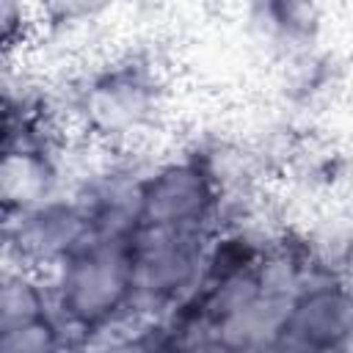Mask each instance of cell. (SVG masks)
I'll use <instances>...</instances> for the list:
<instances>
[{"instance_id":"obj_11","label":"cell","mask_w":353,"mask_h":353,"mask_svg":"<svg viewBox=\"0 0 353 353\" xmlns=\"http://www.w3.org/2000/svg\"><path fill=\"white\" fill-rule=\"evenodd\" d=\"M69 334L55 314L0 331V353H61Z\"/></svg>"},{"instance_id":"obj_6","label":"cell","mask_w":353,"mask_h":353,"mask_svg":"<svg viewBox=\"0 0 353 353\" xmlns=\"http://www.w3.org/2000/svg\"><path fill=\"white\" fill-rule=\"evenodd\" d=\"M292 353L353 350V284L336 273H320L292 298L284 334Z\"/></svg>"},{"instance_id":"obj_7","label":"cell","mask_w":353,"mask_h":353,"mask_svg":"<svg viewBox=\"0 0 353 353\" xmlns=\"http://www.w3.org/2000/svg\"><path fill=\"white\" fill-rule=\"evenodd\" d=\"M74 196L83 201L94 237L105 240H132L143 218V171L130 168H102L91 174Z\"/></svg>"},{"instance_id":"obj_9","label":"cell","mask_w":353,"mask_h":353,"mask_svg":"<svg viewBox=\"0 0 353 353\" xmlns=\"http://www.w3.org/2000/svg\"><path fill=\"white\" fill-rule=\"evenodd\" d=\"M50 314L55 312L47 276L6 262L0 281V331L28 325Z\"/></svg>"},{"instance_id":"obj_1","label":"cell","mask_w":353,"mask_h":353,"mask_svg":"<svg viewBox=\"0 0 353 353\" xmlns=\"http://www.w3.org/2000/svg\"><path fill=\"white\" fill-rule=\"evenodd\" d=\"M47 284L55 317L80 342H94L138 320L132 240L91 237L47 273Z\"/></svg>"},{"instance_id":"obj_2","label":"cell","mask_w":353,"mask_h":353,"mask_svg":"<svg viewBox=\"0 0 353 353\" xmlns=\"http://www.w3.org/2000/svg\"><path fill=\"white\" fill-rule=\"evenodd\" d=\"M160 97V72L143 58H121L94 72L77 88L74 116L94 141L119 143L154 119Z\"/></svg>"},{"instance_id":"obj_8","label":"cell","mask_w":353,"mask_h":353,"mask_svg":"<svg viewBox=\"0 0 353 353\" xmlns=\"http://www.w3.org/2000/svg\"><path fill=\"white\" fill-rule=\"evenodd\" d=\"M55 193H61L58 163L50 141L3 146V165H0L3 218L22 212Z\"/></svg>"},{"instance_id":"obj_12","label":"cell","mask_w":353,"mask_h":353,"mask_svg":"<svg viewBox=\"0 0 353 353\" xmlns=\"http://www.w3.org/2000/svg\"><path fill=\"white\" fill-rule=\"evenodd\" d=\"M234 350L237 347L226 336H221V334H204V336H196V339L185 342L179 353H234Z\"/></svg>"},{"instance_id":"obj_13","label":"cell","mask_w":353,"mask_h":353,"mask_svg":"<svg viewBox=\"0 0 353 353\" xmlns=\"http://www.w3.org/2000/svg\"><path fill=\"white\" fill-rule=\"evenodd\" d=\"M234 353H292L284 339H273V342H251V345H234Z\"/></svg>"},{"instance_id":"obj_3","label":"cell","mask_w":353,"mask_h":353,"mask_svg":"<svg viewBox=\"0 0 353 353\" xmlns=\"http://www.w3.org/2000/svg\"><path fill=\"white\" fill-rule=\"evenodd\" d=\"M212 234L143 223L132 237L135 314L165 317L188 301L204 276V254Z\"/></svg>"},{"instance_id":"obj_10","label":"cell","mask_w":353,"mask_h":353,"mask_svg":"<svg viewBox=\"0 0 353 353\" xmlns=\"http://www.w3.org/2000/svg\"><path fill=\"white\" fill-rule=\"evenodd\" d=\"M88 353H179L182 342L165 317H143L105 334L94 342H85Z\"/></svg>"},{"instance_id":"obj_4","label":"cell","mask_w":353,"mask_h":353,"mask_svg":"<svg viewBox=\"0 0 353 353\" xmlns=\"http://www.w3.org/2000/svg\"><path fill=\"white\" fill-rule=\"evenodd\" d=\"M6 262L50 273L91 237V218L74 193H55L3 221Z\"/></svg>"},{"instance_id":"obj_14","label":"cell","mask_w":353,"mask_h":353,"mask_svg":"<svg viewBox=\"0 0 353 353\" xmlns=\"http://www.w3.org/2000/svg\"><path fill=\"white\" fill-rule=\"evenodd\" d=\"M61 353H88V345L80 342V339H74V336H69L66 345L61 347Z\"/></svg>"},{"instance_id":"obj_5","label":"cell","mask_w":353,"mask_h":353,"mask_svg":"<svg viewBox=\"0 0 353 353\" xmlns=\"http://www.w3.org/2000/svg\"><path fill=\"white\" fill-rule=\"evenodd\" d=\"M223 190L201 154L163 160L143 171V218L152 226L218 232Z\"/></svg>"}]
</instances>
